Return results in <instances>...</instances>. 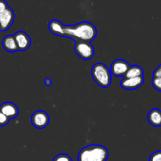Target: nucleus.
<instances>
[{
	"mask_svg": "<svg viewBox=\"0 0 161 161\" xmlns=\"http://www.w3.org/2000/svg\"><path fill=\"white\" fill-rule=\"evenodd\" d=\"M97 36V29L93 24L82 21L75 25H64L62 37L69 38L77 42H89Z\"/></svg>",
	"mask_w": 161,
	"mask_h": 161,
	"instance_id": "obj_1",
	"label": "nucleus"
},
{
	"mask_svg": "<svg viewBox=\"0 0 161 161\" xmlns=\"http://www.w3.org/2000/svg\"><path fill=\"white\" fill-rule=\"evenodd\" d=\"M108 151L101 145H90L83 148L78 154V161H107Z\"/></svg>",
	"mask_w": 161,
	"mask_h": 161,
	"instance_id": "obj_2",
	"label": "nucleus"
},
{
	"mask_svg": "<svg viewBox=\"0 0 161 161\" xmlns=\"http://www.w3.org/2000/svg\"><path fill=\"white\" fill-rule=\"evenodd\" d=\"M91 76L95 83L102 88H107L111 84V72L103 63H97L91 69Z\"/></svg>",
	"mask_w": 161,
	"mask_h": 161,
	"instance_id": "obj_3",
	"label": "nucleus"
},
{
	"mask_svg": "<svg viewBox=\"0 0 161 161\" xmlns=\"http://www.w3.org/2000/svg\"><path fill=\"white\" fill-rule=\"evenodd\" d=\"M74 50L76 54L83 60H90L94 55V47L89 42H77L75 43Z\"/></svg>",
	"mask_w": 161,
	"mask_h": 161,
	"instance_id": "obj_4",
	"label": "nucleus"
},
{
	"mask_svg": "<svg viewBox=\"0 0 161 161\" xmlns=\"http://www.w3.org/2000/svg\"><path fill=\"white\" fill-rule=\"evenodd\" d=\"M31 122L36 128L43 129L47 127L50 123V116L45 111L38 110L31 116Z\"/></svg>",
	"mask_w": 161,
	"mask_h": 161,
	"instance_id": "obj_5",
	"label": "nucleus"
},
{
	"mask_svg": "<svg viewBox=\"0 0 161 161\" xmlns=\"http://www.w3.org/2000/svg\"><path fill=\"white\" fill-rule=\"evenodd\" d=\"M15 18L14 10L10 7L0 14V31H6L12 26Z\"/></svg>",
	"mask_w": 161,
	"mask_h": 161,
	"instance_id": "obj_6",
	"label": "nucleus"
},
{
	"mask_svg": "<svg viewBox=\"0 0 161 161\" xmlns=\"http://www.w3.org/2000/svg\"><path fill=\"white\" fill-rule=\"evenodd\" d=\"M130 64L127 61L122 59H117L112 63L109 70L111 75H113L114 76L124 77L127 71L128 70Z\"/></svg>",
	"mask_w": 161,
	"mask_h": 161,
	"instance_id": "obj_7",
	"label": "nucleus"
},
{
	"mask_svg": "<svg viewBox=\"0 0 161 161\" xmlns=\"http://www.w3.org/2000/svg\"><path fill=\"white\" fill-rule=\"evenodd\" d=\"M17 48L20 51H25L31 46V38L25 31H19L14 35Z\"/></svg>",
	"mask_w": 161,
	"mask_h": 161,
	"instance_id": "obj_8",
	"label": "nucleus"
},
{
	"mask_svg": "<svg viewBox=\"0 0 161 161\" xmlns=\"http://www.w3.org/2000/svg\"><path fill=\"white\" fill-rule=\"evenodd\" d=\"M144 81V76L136 78H124L120 82V86L123 89L135 90L142 86Z\"/></svg>",
	"mask_w": 161,
	"mask_h": 161,
	"instance_id": "obj_9",
	"label": "nucleus"
},
{
	"mask_svg": "<svg viewBox=\"0 0 161 161\" xmlns=\"http://www.w3.org/2000/svg\"><path fill=\"white\" fill-rule=\"evenodd\" d=\"M0 111L9 119H14L19 114V109L17 105L10 102H4L0 105Z\"/></svg>",
	"mask_w": 161,
	"mask_h": 161,
	"instance_id": "obj_10",
	"label": "nucleus"
},
{
	"mask_svg": "<svg viewBox=\"0 0 161 161\" xmlns=\"http://www.w3.org/2000/svg\"><path fill=\"white\" fill-rule=\"evenodd\" d=\"M148 121L153 127H161V110L158 108L151 109L148 113Z\"/></svg>",
	"mask_w": 161,
	"mask_h": 161,
	"instance_id": "obj_11",
	"label": "nucleus"
},
{
	"mask_svg": "<svg viewBox=\"0 0 161 161\" xmlns=\"http://www.w3.org/2000/svg\"><path fill=\"white\" fill-rule=\"evenodd\" d=\"M2 44H3V48L8 52L14 53V52H17L18 50L17 45L16 43V41L14 36L9 35V36H6V37L3 38Z\"/></svg>",
	"mask_w": 161,
	"mask_h": 161,
	"instance_id": "obj_12",
	"label": "nucleus"
},
{
	"mask_svg": "<svg viewBox=\"0 0 161 161\" xmlns=\"http://www.w3.org/2000/svg\"><path fill=\"white\" fill-rule=\"evenodd\" d=\"M64 25V24L60 21V20H52L49 22L48 28L52 34L62 37Z\"/></svg>",
	"mask_w": 161,
	"mask_h": 161,
	"instance_id": "obj_13",
	"label": "nucleus"
},
{
	"mask_svg": "<svg viewBox=\"0 0 161 161\" xmlns=\"http://www.w3.org/2000/svg\"><path fill=\"white\" fill-rule=\"evenodd\" d=\"M143 75H144V71L141 66L130 65L124 78H136V77L143 76Z\"/></svg>",
	"mask_w": 161,
	"mask_h": 161,
	"instance_id": "obj_14",
	"label": "nucleus"
},
{
	"mask_svg": "<svg viewBox=\"0 0 161 161\" xmlns=\"http://www.w3.org/2000/svg\"><path fill=\"white\" fill-rule=\"evenodd\" d=\"M152 85L154 89L161 92V77H153Z\"/></svg>",
	"mask_w": 161,
	"mask_h": 161,
	"instance_id": "obj_15",
	"label": "nucleus"
},
{
	"mask_svg": "<svg viewBox=\"0 0 161 161\" xmlns=\"http://www.w3.org/2000/svg\"><path fill=\"white\" fill-rule=\"evenodd\" d=\"M53 161H72L71 157L69 155L64 153L58 154L53 158Z\"/></svg>",
	"mask_w": 161,
	"mask_h": 161,
	"instance_id": "obj_16",
	"label": "nucleus"
},
{
	"mask_svg": "<svg viewBox=\"0 0 161 161\" xmlns=\"http://www.w3.org/2000/svg\"><path fill=\"white\" fill-rule=\"evenodd\" d=\"M149 161H161V150L156 151L151 154Z\"/></svg>",
	"mask_w": 161,
	"mask_h": 161,
	"instance_id": "obj_17",
	"label": "nucleus"
},
{
	"mask_svg": "<svg viewBox=\"0 0 161 161\" xmlns=\"http://www.w3.org/2000/svg\"><path fill=\"white\" fill-rule=\"evenodd\" d=\"M10 119L8 117H6L1 111H0V127H3V126H6L8 123L9 122Z\"/></svg>",
	"mask_w": 161,
	"mask_h": 161,
	"instance_id": "obj_18",
	"label": "nucleus"
},
{
	"mask_svg": "<svg viewBox=\"0 0 161 161\" xmlns=\"http://www.w3.org/2000/svg\"><path fill=\"white\" fill-rule=\"evenodd\" d=\"M8 7L9 6L6 0H0V14L6 10Z\"/></svg>",
	"mask_w": 161,
	"mask_h": 161,
	"instance_id": "obj_19",
	"label": "nucleus"
},
{
	"mask_svg": "<svg viewBox=\"0 0 161 161\" xmlns=\"http://www.w3.org/2000/svg\"><path fill=\"white\" fill-rule=\"evenodd\" d=\"M153 77H161V64L153 72Z\"/></svg>",
	"mask_w": 161,
	"mask_h": 161,
	"instance_id": "obj_20",
	"label": "nucleus"
},
{
	"mask_svg": "<svg viewBox=\"0 0 161 161\" xmlns=\"http://www.w3.org/2000/svg\"><path fill=\"white\" fill-rule=\"evenodd\" d=\"M51 83H52V81H51V80H50V78H47V79H46V80H45L46 86H50V85H51Z\"/></svg>",
	"mask_w": 161,
	"mask_h": 161,
	"instance_id": "obj_21",
	"label": "nucleus"
}]
</instances>
